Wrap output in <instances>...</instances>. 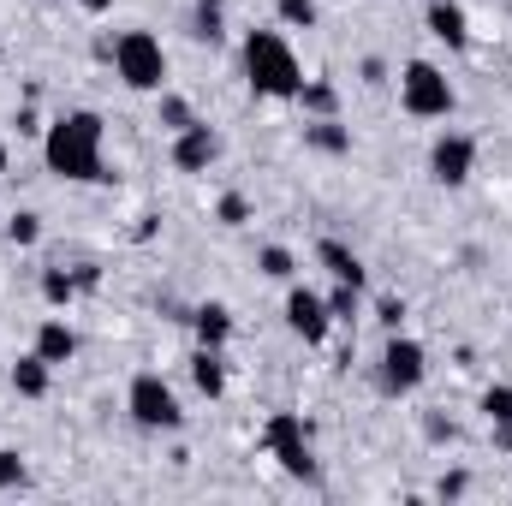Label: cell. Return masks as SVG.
Wrapping results in <instances>:
<instances>
[{
  "mask_svg": "<svg viewBox=\"0 0 512 506\" xmlns=\"http://www.w3.org/2000/svg\"><path fill=\"white\" fill-rule=\"evenodd\" d=\"M102 143H108L102 114L72 108V114H60L54 126L42 131V161H48V173H54V179H72V185H108L114 173H108Z\"/></svg>",
  "mask_w": 512,
  "mask_h": 506,
  "instance_id": "obj_1",
  "label": "cell"
},
{
  "mask_svg": "<svg viewBox=\"0 0 512 506\" xmlns=\"http://www.w3.org/2000/svg\"><path fill=\"white\" fill-rule=\"evenodd\" d=\"M245 78L268 102H298V90H304V66H298L292 42L280 30H251L245 36Z\"/></svg>",
  "mask_w": 512,
  "mask_h": 506,
  "instance_id": "obj_2",
  "label": "cell"
},
{
  "mask_svg": "<svg viewBox=\"0 0 512 506\" xmlns=\"http://www.w3.org/2000/svg\"><path fill=\"white\" fill-rule=\"evenodd\" d=\"M114 78L137 90V96H161L167 90V48H161V36H149V30H120L114 36Z\"/></svg>",
  "mask_w": 512,
  "mask_h": 506,
  "instance_id": "obj_3",
  "label": "cell"
},
{
  "mask_svg": "<svg viewBox=\"0 0 512 506\" xmlns=\"http://www.w3.org/2000/svg\"><path fill=\"white\" fill-rule=\"evenodd\" d=\"M399 108L411 120H447L459 108V90L447 84V72L435 60H405V72H399Z\"/></svg>",
  "mask_w": 512,
  "mask_h": 506,
  "instance_id": "obj_4",
  "label": "cell"
},
{
  "mask_svg": "<svg viewBox=\"0 0 512 506\" xmlns=\"http://www.w3.org/2000/svg\"><path fill=\"white\" fill-rule=\"evenodd\" d=\"M262 447L280 459L286 477H298V483H316V477H322V465H316V453H310V423H304L298 411H274V417L262 423Z\"/></svg>",
  "mask_w": 512,
  "mask_h": 506,
  "instance_id": "obj_5",
  "label": "cell"
},
{
  "mask_svg": "<svg viewBox=\"0 0 512 506\" xmlns=\"http://www.w3.org/2000/svg\"><path fill=\"white\" fill-rule=\"evenodd\" d=\"M126 411H131V423H137V429H149V435H173V429L185 423V411H179V393L155 376V370H137V376H131Z\"/></svg>",
  "mask_w": 512,
  "mask_h": 506,
  "instance_id": "obj_6",
  "label": "cell"
},
{
  "mask_svg": "<svg viewBox=\"0 0 512 506\" xmlns=\"http://www.w3.org/2000/svg\"><path fill=\"white\" fill-rule=\"evenodd\" d=\"M423 381H429V352H423V340H411L405 328L387 334L382 358H376V387H382L387 399H405V393H417Z\"/></svg>",
  "mask_w": 512,
  "mask_h": 506,
  "instance_id": "obj_7",
  "label": "cell"
},
{
  "mask_svg": "<svg viewBox=\"0 0 512 506\" xmlns=\"http://www.w3.org/2000/svg\"><path fill=\"white\" fill-rule=\"evenodd\" d=\"M471 173H477V137L471 131H441L429 143V179L447 185V191H459Z\"/></svg>",
  "mask_w": 512,
  "mask_h": 506,
  "instance_id": "obj_8",
  "label": "cell"
},
{
  "mask_svg": "<svg viewBox=\"0 0 512 506\" xmlns=\"http://www.w3.org/2000/svg\"><path fill=\"white\" fill-rule=\"evenodd\" d=\"M286 328H292L304 346H322V340H328V328H334L328 298H322V292H310V286H292V292H286Z\"/></svg>",
  "mask_w": 512,
  "mask_h": 506,
  "instance_id": "obj_9",
  "label": "cell"
},
{
  "mask_svg": "<svg viewBox=\"0 0 512 506\" xmlns=\"http://www.w3.org/2000/svg\"><path fill=\"white\" fill-rule=\"evenodd\" d=\"M221 161V131L203 126V120H191L185 131H173V167L179 173H209Z\"/></svg>",
  "mask_w": 512,
  "mask_h": 506,
  "instance_id": "obj_10",
  "label": "cell"
},
{
  "mask_svg": "<svg viewBox=\"0 0 512 506\" xmlns=\"http://www.w3.org/2000/svg\"><path fill=\"white\" fill-rule=\"evenodd\" d=\"M423 24H429V36H435V42H447L453 54L471 42V18H465V6H459V0H429Z\"/></svg>",
  "mask_w": 512,
  "mask_h": 506,
  "instance_id": "obj_11",
  "label": "cell"
},
{
  "mask_svg": "<svg viewBox=\"0 0 512 506\" xmlns=\"http://www.w3.org/2000/svg\"><path fill=\"white\" fill-rule=\"evenodd\" d=\"M316 262H322L328 280H340V286H358V292H364V280H370L364 256L352 251V245H340V239H322V245H316Z\"/></svg>",
  "mask_w": 512,
  "mask_h": 506,
  "instance_id": "obj_12",
  "label": "cell"
},
{
  "mask_svg": "<svg viewBox=\"0 0 512 506\" xmlns=\"http://www.w3.org/2000/svg\"><path fill=\"white\" fill-rule=\"evenodd\" d=\"M30 352H42L54 370L72 364V358H78V334H72V322H66V316H48V322L36 328V346H30Z\"/></svg>",
  "mask_w": 512,
  "mask_h": 506,
  "instance_id": "obj_13",
  "label": "cell"
},
{
  "mask_svg": "<svg viewBox=\"0 0 512 506\" xmlns=\"http://www.w3.org/2000/svg\"><path fill=\"white\" fill-rule=\"evenodd\" d=\"M191 334H197V346L227 352V340H233V310H227V304H197V310H191Z\"/></svg>",
  "mask_w": 512,
  "mask_h": 506,
  "instance_id": "obj_14",
  "label": "cell"
},
{
  "mask_svg": "<svg viewBox=\"0 0 512 506\" xmlns=\"http://www.w3.org/2000/svg\"><path fill=\"white\" fill-rule=\"evenodd\" d=\"M48 387H54V364H48L42 352H24V358L12 364V393H18V399H48Z\"/></svg>",
  "mask_w": 512,
  "mask_h": 506,
  "instance_id": "obj_15",
  "label": "cell"
},
{
  "mask_svg": "<svg viewBox=\"0 0 512 506\" xmlns=\"http://www.w3.org/2000/svg\"><path fill=\"white\" fill-rule=\"evenodd\" d=\"M191 381H197V393L221 399V393H227V358H221L215 346H197V352H191Z\"/></svg>",
  "mask_w": 512,
  "mask_h": 506,
  "instance_id": "obj_16",
  "label": "cell"
},
{
  "mask_svg": "<svg viewBox=\"0 0 512 506\" xmlns=\"http://www.w3.org/2000/svg\"><path fill=\"white\" fill-rule=\"evenodd\" d=\"M304 143L316 155H352V126H340V120H304Z\"/></svg>",
  "mask_w": 512,
  "mask_h": 506,
  "instance_id": "obj_17",
  "label": "cell"
},
{
  "mask_svg": "<svg viewBox=\"0 0 512 506\" xmlns=\"http://www.w3.org/2000/svg\"><path fill=\"white\" fill-rule=\"evenodd\" d=\"M298 108H304V120H334V114H340V90H334L328 78H304Z\"/></svg>",
  "mask_w": 512,
  "mask_h": 506,
  "instance_id": "obj_18",
  "label": "cell"
},
{
  "mask_svg": "<svg viewBox=\"0 0 512 506\" xmlns=\"http://www.w3.org/2000/svg\"><path fill=\"white\" fill-rule=\"evenodd\" d=\"M78 298V274L72 268H42V304L48 310H66Z\"/></svg>",
  "mask_w": 512,
  "mask_h": 506,
  "instance_id": "obj_19",
  "label": "cell"
},
{
  "mask_svg": "<svg viewBox=\"0 0 512 506\" xmlns=\"http://www.w3.org/2000/svg\"><path fill=\"white\" fill-rule=\"evenodd\" d=\"M36 239H42V215H36V209H18V215H6V245L30 251Z\"/></svg>",
  "mask_w": 512,
  "mask_h": 506,
  "instance_id": "obj_20",
  "label": "cell"
},
{
  "mask_svg": "<svg viewBox=\"0 0 512 506\" xmlns=\"http://www.w3.org/2000/svg\"><path fill=\"white\" fill-rule=\"evenodd\" d=\"M191 36L197 42H221L227 36V6H197L191 12Z\"/></svg>",
  "mask_w": 512,
  "mask_h": 506,
  "instance_id": "obj_21",
  "label": "cell"
},
{
  "mask_svg": "<svg viewBox=\"0 0 512 506\" xmlns=\"http://www.w3.org/2000/svg\"><path fill=\"white\" fill-rule=\"evenodd\" d=\"M256 268H262L268 280H292V274H298V256L286 251V245H262V251H256Z\"/></svg>",
  "mask_w": 512,
  "mask_h": 506,
  "instance_id": "obj_22",
  "label": "cell"
},
{
  "mask_svg": "<svg viewBox=\"0 0 512 506\" xmlns=\"http://www.w3.org/2000/svg\"><path fill=\"white\" fill-rule=\"evenodd\" d=\"M155 120H161V131H185L197 114H191V102H185V96H167V90H161V108H155Z\"/></svg>",
  "mask_w": 512,
  "mask_h": 506,
  "instance_id": "obj_23",
  "label": "cell"
},
{
  "mask_svg": "<svg viewBox=\"0 0 512 506\" xmlns=\"http://www.w3.org/2000/svg\"><path fill=\"white\" fill-rule=\"evenodd\" d=\"M215 221H221V227H245V221H251V197H245V191H227V197L215 203Z\"/></svg>",
  "mask_w": 512,
  "mask_h": 506,
  "instance_id": "obj_24",
  "label": "cell"
},
{
  "mask_svg": "<svg viewBox=\"0 0 512 506\" xmlns=\"http://www.w3.org/2000/svg\"><path fill=\"white\" fill-rule=\"evenodd\" d=\"M483 417H489V423H512V387L507 381L483 387Z\"/></svg>",
  "mask_w": 512,
  "mask_h": 506,
  "instance_id": "obj_25",
  "label": "cell"
},
{
  "mask_svg": "<svg viewBox=\"0 0 512 506\" xmlns=\"http://www.w3.org/2000/svg\"><path fill=\"white\" fill-rule=\"evenodd\" d=\"M274 12H280L286 30H310L316 24V0H274Z\"/></svg>",
  "mask_w": 512,
  "mask_h": 506,
  "instance_id": "obj_26",
  "label": "cell"
},
{
  "mask_svg": "<svg viewBox=\"0 0 512 506\" xmlns=\"http://www.w3.org/2000/svg\"><path fill=\"white\" fill-rule=\"evenodd\" d=\"M24 483H30L24 453H18V447H0V489H24Z\"/></svg>",
  "mask_w": 512,
  "mask_h": 506,
  "instance_id": "obj_27",
  "label": "cell"
},
{
  "mask_svg": "<svg viewBox=\"0 0 512 506\" xmlns=\"http://www.w3.org/2000/svg\"><path fill=\"white\" fill-rule=\"evenodd\" d=\"M328 316H334V322H352V316H358V286H340V280H334V292H328Z\"/></svg>",
  "mask_w": 512,
  "mask_h": 506,
  "instance_id": "obj_28",
  "label": "cell"
},
{
  "mask_svg": "<svg viewBox=\"0 0 512 506\" xmlns=\"http://www.w3.org/2000/svg\"><path fill=\"white\" fill-rule=\"evenodd\" d=\"M376 322H382L387 334H399V328H405V298H393V292L376 298Z\"/></svg>",
  "mask_w": 512,
  "mask_h": 506,
  "instance_id": "obj_29",
  "label": "cell"
},
{
  "mask_svg": "<svg viewBox=\"0 0 512 506\" xmlns=\"http://www.w3.org/2000/svg\"><path fill=\"white\" fill-rule=\"evenodd\" d=\"M12 126H18V137H42V114H36V108H18V114H12Z\"/></svg>",
  "mask_w": 512,
  "mask_h": 506,
  "instance_id": "obj_30",
  "label": "cell"
},
{
  "mask_svg": "<svg viewBox=\"0 0 512 506\" xmlns=\"http://www.w3.org/2000/svg\"><path fill=\"white\" fill-rule=\"evenodd\" d=\"M465 489H471V477H465V471H453V477H441V489H435V495H441V501H459Z\"/></svg>",
  "mask_w": 512,
  "mask_h": 506,
  "instance_id": "obj_31",
  "label": "cell"
},
{
  "mask_svg": "<svg viewBox=\"0 0 512 506\" xmlns=\"http://www.w3.org/2000/svg\"><path fill=\"white\" fill-rule=\"evenodd\" d=\"M423 435H429V441H453V423H447V417H423Z\"/></svg>",
  "mask_w": 512,
  "mask_h": 506,
  "instance_id": "obj_32",
  "label": "cell"
},
{
  "mask_svg": "<svg viewBox=\"0 0 512 506\" xmlns=\"http://www.w3.org/2000/svg\"><path fill=\"white\" fill-rule=\"evenodd\" d=\"M364 84H387V60H376V54L364 60Z\"/></svg>",
  "mask_w": 512,
  "mask_h": 506,
  "instance_id": "obj_33",
  "label": "cell"
},
{
  "mask_svg": "<svg viewBox=\"0 0 512 506\" xmlns=\"http://www.w3.org/2000/svg\"><path fill=\"white\" fill-rule=\"evenodd\" d=\"M72 274H78V292H96L102 286V268H72Z\"/></svg>",
  "mask_w": 512,
  "mask_h": 506,
  "instance_id": "obj_34",
  "label": "cell"
},
{
  "mask_svg": "<svg viewBox=\"0 0 512 506\" xmlns=\"http://www.w3.org/2000/svg\"><path fill=\"white\" fill-rule=\"evenodd\" d=\"M489 429H495V447H501V453H512V423H489Z\"/></svg>",
  "mask_w": 512,
  "mask_h": 506,
  "instance_id": "obj_35",
  "label": "cell"
},
{
  "mask_svg": "<svg viewBox=\"0 0 512 506\" xmlns=\"http://www.w3.org/2000/svg\"><path fill=\"white\" fill-rule=\"evenodd\" d=\"M78 6H84V12H90V18H102V12H108V6H114V0H78Z\"/></svg>",
  "mask_w": 512,
  "mask_h": 506,
  "instance_id": "obj_36",
  "label": "cell"
},
{
  "mask_svg": "<svg viewBox=\"0 0 512 506\" xmlns=\"http://www.w3.org/2000/svg\"><path fill=\"white\" fill-rule=\"evenodd\" d=\"M0 185H6V137H0Z\"/></svg>",
  "mask_w": 512,
  "mask_h": 506,
  "instance_id": "obj_37",
  "label": "cell"
},
{
  "mask_svg": "<svg viewBox=\"0 0 512 506\" xmlns=\"http://www.w3.org/2000/svg\"><path fill=\"white\" fill-rule=\"evenodd\" d=\"M197 6H227V0H197Z\"/></svg>",
  "mask_w": 512,
  "mask_h": 506,
  "instance_id": "obj_38",
  "label": "cell"
},
{
  "mask_svg": "<svg viewBox=\"0 0 512 506\" xmlns=\"http://www.w3.org/2000/svg\"><path fill=\"white\" fill-rule=\"evenodd\" d=\"M0 54H6V42H0Z\"/></svg>",
  "mask_w": 512,
  "mask_h": 506,
  "instance_id": "obj_39",
  "label": "cell"
}]
</instances>
